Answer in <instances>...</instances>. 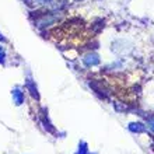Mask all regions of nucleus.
Returning a JSON list of instances; mask_svg holds the SVG:
<instances>
[{
	"label": "nucleus",
	"mask_w": 154,
	"mask_h": 154,
	"mask_svg": "<svg viewBox=\"0 0 154 154\" xmlns=\"http://www.w3.org/2000/svg\"><path fill=\"white\" fill-rule=\"evenodd\" d=\"M3 57H4V52H3V49L0 48V62H3Z\"/></svg>",
	"instance_id": "obj_1"
},
{
	"label": "nucleus",
	"mask_w": 154,
	"mask_h": 154,
	"mask_svg": "<svg viewBox=\"0 0 154 154\" xmlns=\"http://www.w3.org/2000/svg\"><path fill=\"white\" fill-rule=\"evenodd\" d=\"M0 39H2V41H4V38L2 37V34H0Z\"/></svg>",
	"instance_id": "obj_2"
}]
</instances>
